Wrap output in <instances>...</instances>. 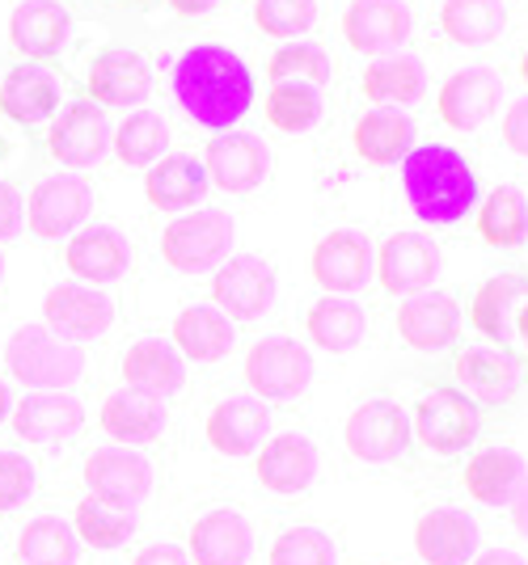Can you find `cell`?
Wrapping results in <instances>:
<instances>
[{
	"mask_svg": "<svg viewBox=\"0 0 528 565\" xmlns=\"http://www.w3.org/2000/svg\"><path fill=\"white\" fill-rule=\"evenodd\" d=\"M173 97L208 131H233L254 106V76L237 51L199 43L173 64Z\"/></svg>",
	"mask_w": 528,
	"mask_h": 565,
	"instance_id": "obj_1",
	"label": "cell"
},
{
	"mask_svg": "<svg viewBox=\"0 0 528 565\" xmlns=\"http://www.w3.org/2000/svg\"><path fill=\"white\" fill-rule=\"evenodd\" d=\"M402 190L423 224H456L478 207V173L444 143H419L402 157Z\"/></svg>",
	"mask_w": 528,
	"mask_h": 565,
	"instance_id": "obj_2",
	"label": "cell"
},
{
	"mask_svg": "<svg viewBox=\"0 0 528 565\" xmlns=\"http://www.w3.org/2000/svg\"><path fill=\"white\" fill-rule=\"evenodd\" d=\"M4 367L30 393H64L85 376V347L64 342L47 326H22L4 347Z\"/></svg>",
	"mask_w": 528,
	"mask_h": 565,
	"instance_id": "obj_3",
	"label": "cell"
},
{
	"mask_svg": "<svg viewBox=\"0 0 528 565\" xmlns=\"http://www.w3.org/2000/svg\"><path fill=\"white\" fill-rule=\"evenodd\" d=\"M233 215L220 207H199V212L173 220L161 233V258L178 275H203L229 258L233 249Z\"/></svg>",
	"mask_w": 528,
	"mask_h": 565,
	"instance_id": "obj_4",
	"label": "cell"
},
{
	"mask_svg": "<svg viewBox=\"0 0 528 565\" xmlns=\"http://www.w3.org/2000/svg\"><path fill=\"white\" fill-rule=\"evenodd\" d=\"M22 212L30 236L39 241L73 236L94 215V186L81 173H51L43 182H34Z\"/></svg>",
	"mask_w": 528,
	"mask_h": 565,
	"instance_id": "obj_5",
	"label": "cell"
},
{
	"mask_svg": "<svg viewBox=\"0 0 528 565\" xmlns=\"http://www.w3.org/2000/svg\"><path fill=\"white\" fill-rule=\"evenodd\" d=\"M241 372H245V384L254 388L258 401H292L309 388L313 354L300 342L275 333V338H258L245 351V367Z\"/></svg>",
	"mask_w": 528,
	"mask_h": 565,
	"instance_id": "obj_6",
	"label": "cell"
},
{
	"mask_svg": "<svg viewBox=\"0 0 528 565\" xmlns=\"http://www.w3.org/2000/svg\"><path fill=\"white\" fill-rule=\"evenodd\" d=\"M482 414L478 405L456 393V388H432L427 397L414 405V423L410 430L419 435V444L435 456H456L478 439Z\"/></svg>",
	"mask_w": 528,
	"mask_h": 565,
	"instance_id": "obj_7",
	"label": "cell"
},
{
	"mask_svg": "<svg viewBox=\"0 0 528 565\" xmlns=\"http://www.w3.org/2000/svg\"><path fill=\"white\" fill-rule=\"evenodd\" d=\"M342 444L356 460H368V465L402 460L410 451L406 409L393 401H363L360 409H351V418L342 426Z\"/></svg>",
	"mask_w": 528,
	"mask_h": 565,
	"instance_id": "obj_8",
	"label": "cell"
},
{
	"mask_svg": "<svg viewBox=\"0 0 528 565\" xmlns=\"http://www.w3.org/2000/svg\"><path fill=\"white\" fill-rule=\"evenodd\" d=\"M212 296L229 321H258L275 305V266L258 254L224 258L212 279Z\"/></svg>",
	"mask_w": 528,
	"mask_h": 565,
	"instance_id": "obj_9",
	"label": "cell"
},
{
	"mask_svg": "<svg viewBox=\"0 0 528 565\" xmlns=\"http://www.w3.org/2000/svg\"><path fill=\"white\" fill-rule=\"evenodd\" d=\"M43 321L64 342H94L115 326V300L89 282H55L43 300Z\"/></svg>",
	"mask_w": 528,
	"mask_h": 565,
	"instance_id": "obj_10",
	"label": "cell"
},
{
	"mask_svg": "<svg viewBox=\"0 0 528 565\" xmlns=\"http://www.w3.org/2000/svg\"><path fill=\"white\" fill-rule=\"evenodd\" d=\"M110 148V118L102 106H94L89 97L68 102L64 115L51 122L47 131V152L55 166L64 169H89L106 157Z\"/></svg>",
	"mask_w": 528,
	"mask_h": 565,
	"instance_id": "obj_11",
	"label": "cell"
},
{
	"mask_svg": "<svg viewBox=\"0 0 528 565\" xmlns=\"http://www.w3.org/2000/svg\"><path fill=\"white\" fill-rule=\"evenodd\" d=\"M85 490L102 502H119V507H140L152 494V465L136 448L106 444L85 456Z\"/></svg>",
	"mask_w": 528,
	"mask_h": 565,
	"instance_id": "obj_12",
	"label": "cell"
},
{
	"mask_svg": "<svg viewBox=\"0 0 528 565\" xmlns=\"http://www.w3.org/2000/svg\"><path fill=\"white\" fill-rule=\"evenodd\" d=\"M85 94L94 106H145L152 94V64L131 47H102L85 72Z\"/></svg>",
	"mask_w": 528,
	"mask_h": 565,
	"instance_id": "obj_13",
	"label": "cell"
},
{
	"mask_svg": "<svg viewBox=\"0 0 528 565\" xmlns=\"http://www.w3.org/2000/svg\"><path fill=\"white\" fill-rule=\"evenodd\" d=\"M9 423H13V435L25 439V444H34V448H68L76 435L85 430V405L68 393H25L18 405H13V414H9Z\"/></svg>",
	"mask_w": 528,
	"mask_h": 565,
	"instance_id": "obj_14",
	"label": "cell"
},
{
	"mask_svg": "<svg viewBox=\"0 0 528 565\" xmlns=\"http://www.w3.org/2000/svg\"><path fill=\"white\" fill-rule=\"evenodd\" d=\"M372 245L356 228H335L313 245L309 270L326 296H351L372 279Z\"/></svg>",
	"mask_w": 528,
	"mask_h": 565,
	"instance_id": "obj_15",
	"label": "cell"
},
{
	"mask_svg": "<svg viewBox=\"0 0 528 565\" xmlns=\"http://www.w3.org/2000/svg\"><path fill=\"white\" fill-rule=\"evenodd\" d=\"M203 173H208V186L250 194L263 186V178L271 173V148L250 131H220L217 140L208 143Z\"/></svg>",
	"mask_w": 528,
	"mask_h": 565,
	"instance_id": "obj_16",
	"label": "cell"
},
{
	"mask_svg": "<svg viewBox=\"0 0 528 565\" xmlns=\"http://www.w3.org/2000/svg\"><path fill=\"white\" fill-rule=\"evenodd\" d=\"M372 275L389 296H419L440 279V249L419 233H393L372 262Z\"/></svg>",
	"mask_w": 528,
	"mask_h": 565,
	"instance_id": "obj_17",
	"label": "cell"
},
{
	"mask_svg": "<svg viewBox=\"0 0 528 565\" xmlns=\"http://www.w3.org/2000/svg\"><path fill=\"white\" fill-rule=\"evenodd\" d=\"M410 4L406 0H351L342 13V39L360 55H393L410 39Z\"/></svg>",
	"mask_w": 528,
	"mask_h": 565,
	"instance_id": "obj_18",
	"label": "cell"
},
{
	"mask_svg": "<svg viewBox=\"0 0 528 565\" xmlns=\"http://www.w3.org/2000/svg\"><path fill=\"white\" fill-rule=\"evenodd\" d=\"M499 97H504V76L495 68H486V64L461 68L440 89V118L453 131H478L482 122L495 118Z\"/></svg>",
	"mask_w": 528,
	"mask_h": 565,
	"instance_id": "obj_19",
	"label": "cell"
},
{
	"mask_svg": "<svg viewBox=\"0 0 528 565\" xmlns=\"http://www.w3.org/2000/svg\"><path fill=\"white\" fill-rule=\"evenodd\" d=\"M456 380H461V388H465V397L474 401V405H504L511 401L520 388H525V363L520 359H511L507 351L499 347H469V351L456 354L453 363Z\"/></svg>",
	"mask_w": 528,
	"mask_h": 565,
	"instance_id": "obj_20",
	"label": "cell"
},
{
	"mask_svg": "<svg viewBox=\"0 0 528 565\" xmlns=\"http://www.w3.org/2000/svg\"><path fill=\"white\" fill-rule=\"evenodd\" d=\"M131 241L110 228V224H89V228H76L68 249H64V266L73 270L81 282L102 287V282H115L131 270Z\"/></svg>",
	"mask_w": 528,
	"mask_h": 565,
	"instance_id": "obj_21",
	"label": "cell"
},
{
	"mask_svg": "<svg viewBox=\"0 0 528 565\" xmlns=\"http://www.w3.org/2000/svg\"><path fill=\"white\" fill-rule=\"evenodd\" d=\"M60 94H64L60 72L39 60H22L0 81V110L22 127H34L60 110Z\"/></svg>",
	"mask_w": 528,
	"mask_h": 565,
	"instance_id": "obj_22",
	"label": "cell"
},
{
	"mask_svg": "<svg viewBox=\"0 0 528 565\" xmlns=\"http://www.w3.org/2000/svg\"><path fill=\"white\" fill-rule=\"evenodd\" d=\"M250 553H254V527L233 507L203 511L191 523V541H187L191 565H245Z\"/></svg>",
	"mask_w": 528,
	"mask_h": 565,
	"instance_id": "obj_23",
	"label": "cell"
},
{
	"mask_svg": "<svg viewBox=\"0 0 528 565\" xmlns=\"http://www.w3.org/2000/svg\"><path fill=\"white\" fill-rule=\"evenodd\" d=\"M203 435H208V444L220 456H233V460L254 456L266 444V435H271V409L258 397H224L208 414Z\"/></svg>",
	"mask_w": 528,
	"mask_h": 565,
	"instance_id": "obj_24",
	"label": "cell"
},
{
	"mask_svg": "<svg viewBox=\"0 0 528 565\" xmlns=\"http://www.w3.org/2000/svg\"><path fill=\"white\" fill-rule=\"evenodd\" d=\"M414 548L427 565H469L478 557V523L469 511L435 507L414 523Z\"/></svg>",
	"mask_w": 528,
	"mask_h": 565,
	"instance_id": "obj_25",
	"label": "cell"
},
{
	"mask_svg": "<svg viewBox=\"0 0 528 565\" xmlns=\"http://www.w3.org/2000/svg\"><path fill=\"white\" fill-rule=\"evenodd\" d=\"M169 423L166 397H152V393H140V388H127L123 384L119 393L102 401L97 409V426L115 439V444H152L161 439V430Z\"/></svg>",
	"mask_w": 528,
	"mask_h": 565,
	"instance_id": "obj_26",
	"label": "cell"
},
{
	"mask_svg": "<svg viewBox=\"0 0 528 565\" xmlns=\"http://www.w3.org/2000/svg\"><path fill=\"white\" fill-rule=\"evenodd\" d=\"M398 333L414 351H444L461 333V305L448 291H419L398 308Z\"/></svg>",
	"mask_w": 528,
	"mask_h": 565,
	"instance_id": "obj_27",
	"label": "cell"
},
{
	"mask_svg": "<svg viewBox=\"0 0 528 565\" xmlns=\"http://www.w3.org/2000/svg\"><path fill=\"white\" fill-rule=\"evenodd\" d=\"M68 30H73V18L60 0H22L9 18V43L25 60H51L64 51Z\"/></svg>",
	"mask_w": 528,
	"mask_h": 565,
	"instance_id": "obj_28",
	"label": "cell"
},
{
	"mask_svg": "<svg viewBox=\"0 0 528 565\" xmlns=\"http://www.w3.org/2000/svg\"><path fill=\"white\" fill-rule=\"evenodd\" d=\"M237 342L233 321L217 305H191L173 317V351L191 363H220Z\"/></svg>",
	"mask_w": 528,
	"mask_h": 565,
	"instance_id": "obj_29",
	"label": "cell"
},
{
	"mask_svg": "<svg viewBox=\"0 0 528 565\" xmlns=\"http://www.w3.org/2000/svg\"><path fill=\"white\" fill-rule=\"evenodd\" d=\"M123 384L152 393V397H169L187 384V359L173 351V342L140 338L123 354Z\"/></svg>",
	"mask_w": 528,
	"mask_h": 565,
	"instance_id": "obj_30",
	"label": "cell"
},
{
	"mask_svg": "<svg viewBox=\"0 0 528 565\" xmlns=\"http://www.w3.org/2000/svg\"><path fill=\"white\" fill-rule=\"evenodd\" d=\"M317 477V448L305 435H275L258 448V481L271 494H300Z\"/></svg>",
	"mask_w": 528,
	"mask_h": 565,
	"instance_id": "obj_31",
	"label": "cell"
},
{
	"mask_svg": "<svg viewBox=\"0 0 528 565\" xmlns=\"http://www.w3.org/2000/svg\"><path fill=\"white\" fill-rule=\"evenodd\" d=\"M81 562V541H76L73 523L60 515L25 519L13 536V565H76Z\"/></svg>",
	"mask_w": 528,
	"mask_h": 565,
	"instance_id": "obj_32",
	"label": "cell"
},
{
	"mask_svg": "<svg viewBox=\"0 0 528 565\" xmlns=\"http://www.w3.org/2000/svg\"><path fill=\"white\" fill-rule=\"evenodd\" d=\"M525 460L511 448H486L465 465V490L482 507H511L516 490L525 486Z\"/></svg>",
	"mask_w": 528,
	"mask_h": 565,
	"instance_id": "obj_33",
	"label": "cell"
},
{
	"mask_svg": "<svg viewBox=\"0 0 528 565\" xmlns=\"http://www.w3.org/2000/svg\"><path fill=\"white\" fill-rule=\"evenodd\" d=\"M145 194L148 203L161 207V212H191L194 203H203V194H208L203 161H194V157H161L145 173Z\"/></svg>",
	"mask_w": 528,
	"mask_h": 565,
	"instance_id": "obj_34",
	"label": "cell"
},
{
	"mask_svg": "<svg viewBox=\"0 0 528 565\" xmlns=\"http://www.w3.org/2000/svg\"><path fill=\"white\" fill-rule=\"evenodd\" d=\"M423 94H427V68H423L419 55L393 51V55H381V60H372L363 68V97L377 102V106L398 110V106L419 102Z\"/></svg>",
	"mask_w": 528,
	"mask_h": 565,
	"instance_id": "obj_35",
	"label": "cell"
},
{
	"mask_svg": "<svg viewBox=\"0 0 528 565\" xmlns=\"http://www.w3.org/2000/svg\"><path fill=\"white\" fill-rule=\"evenodd\" d=\"M356 152H360L368 166H398L414 148V122L406 110H393V106H377L356 122Z\"/></svg>",
	"mask_w": 528,
	"mask_h": 565,
	"instance_id": "obj_36",
	"label": "cell"
},
{
	"mask_svg": "<svg viewBox=\"0 0 528 565\" xmlns=\"http://www.w3.org/2000/svg\"><path fill=\"white\" fill-rule=\"evenodd\" d=\"M363 333H368V317H363L360 300H351V296H321L309 308V338L321 351H356L363 342Z\"/></svg>",
	"mask_w": 528,
	"mask_h": 565,
	"instance_id": "obj_37",
	"label": "cell"
},
{
	"mask_svg": "<svg viewBox=\"0 0 528 565\" xmlns=\"http://www.w3.org/2000/svg\"><path fill=\"white\" fill-rule=\"evenodd\" d=\"M73 532L81 544H89V548H119L136 536V507H119V502H102V498L85 494L81 502L73 507Z\"/></svg>",
	"mask_w": 528,
	"mask_h": 565,
	"instance_id": "obj_38",
	"label": "cell"
},
{
	"mask_svg": "<svg viewBox=\"0 0 528 565\" xmlns=\"http://www.w3.org/2000/svg\"><path fill=\"white\" fill-rule=\"evenodd\" d=\"M440 30L461 47H486L507 30L504 0H444Z\"/></svg>",
	"mask_w": 528,
	"mask_h": 565,
	"instance_id": "obj_39",
	"label": "cell"
},
{
	"mask_svg": "<svg viewBox=\"0 0 528 565\" xmlns=\"http://www.w3.org/2000/svg\"><path fill=\"white\" fill-rule=\"evenodd\" d=\"M110 148L123 166L152 169L169 148V122L157 110H131L119 127L110 131Z\"/></svg>",
	"mask_w": 528,
	"mask_h": 565,
	"instance_id": "obj_40",
	"label": "cell"
},
{
	"mask_svg": "<svg viewBox=\"0 0 528 565\" xmlns=\"http://www.w3.org/2000/svg\"><path fill=\"white\" fill-rule=\"evenodd\" d=\"M478 233L486 245L499 249H516L528 236V199L520 186H499L486 194L478 207Z\"/></svg>",
	"mask_w": 528,
	"mask_h": 565,
	"instance_id": "obj_41",
	"label": "cell"
},
{
	"mask_svg": "<svg viewBox=\"0 0 528 565\" xmlns=\"http://www.w3.org/2000/svg\"><path fill=\"white\" fill-rule=\"evenodd\" d=\"M520 270H507V275H495V279H486L478 287V296H474V330L482 338H490L499 351L511 347V338H507V308H511V296H516V287H520Z\"/></svg>",
	"mask_w": 528,
	"mask_h": 565,
	"instance_id": "obj_42",
	"label": "cell"
},
{
	"mask_svg": "<svg viewBox=\"0 0 528 565\" xmlns=\"http://www.w3.org/2000/svg\"><path fill=\"white\" fill-rule=\"evenodd\" d=\"M321 118V94L313 85H300V81H279L271 97H266V122L275 131H288V136H300L309 131L313 122Z\"/></svg>",
	"mask_w": 528,
	"mask_h": 565,
	"instance_id": "obj_43",
	"label": "cell"
},
{
	"mask_svg": "<svg viewBox=\"0 0 528 565\" xmlns=\"http://www.w3.org/2000/svg\"><path fill=\"white\" fill-rule=\"evenodd\" d=\"M266 76L279 85V81H300V85H330V76H335V60H330V51L317 47V43H288V47H279L271 55V64H266Z\"/></svg>",
	"mask_w": 528,
	"mask_h": 565,
	"instance_id": "obj_44",
	"label": "cell"
},
{
	"mask_svg": "<svg viewBox=\"0 0 528 565\" xmlns=\"http://www.w3.org/2000/svg\"><path fill=\"white\" fill-rule=\"evenodd\" d=\"M271 565H338V544L321 527H292L271 544Z\"/></svg>",
	"mask_w": 528,
	"mask_h": 565,
	"instance_id": "obj_45",
	"label": "cell"
},
{
	"mask_svg": "<svg viewBox=\"0 0 528 565\" xmlns=\"http://www.w3.org/2000/svg\"><path fill=\"white\" fill-rule=\"evenodd\" d=\"M254 22L271 39H300L317 25V0H258Z\"/></svg>",
	"mask_w": 528,
	"mask_h": 565,
	"instance_id": "obj_46",
	"label": "cell"
},
{
	"mask_svg": "<svg viewBox=\"0 0 528 565\" xmlns=\"http://www.w3.org/2000/svg\"><path fill=\"white\" fill-rule=\"evenodd\" d=\"M39 490V469L34 460L18 448H0V515L22 511Z\"/></svg>",
	"mask_w": 528,
	"mask_h": 565,
	"instance_id": "obj_47",
	"label": "cell"
},
{
	"mask_svg": "<svg viewBox=\"0 0 528 565\" xmlns=\"http://www.w3.org/2000/svg\"><path fill=\"white\" fill-rule=\"evenodd\" d=\"M504 143L516 157H528V97L511 102L504 115Z\"/></svg>",
	"mask_w": 528,
	"mask_h": 565,
	"instance_id": "obj_48",
	"label": "cell"
},
{
	"mask_svg": "<svg viewBox=\"0 0 528 565\" xmlns=\"http://www.w3.org/2000/svg\"><path fill=\"white\" fill-rule=\"evenodd\" d=\"M507 338H511V347H520L528 354V275L520 279L511 308H507Z\"/></svg>",
	"mask_w": 528,
	"mask_h": 565,
	"instance_id": "obj_49",
	"label": "cell"
},
{
	"mask_svg": "<svg viewBox=\"0 0 528 565\" xmlns=\"http://www.w3.org/2000/svg\"><path fill=\"white\" fill-rule=\"evenodd\" d=\"M18 233H22V194L9 182H0V241Z\"/></svg>",
	"mask_w": 528,
	"mask_h": 565,
	"instance_id": "obj_50",
	"label": "cell"
},
{
	"mask_svg": "<svg viewBox=\"0 0 528 565\" xmlns=\"http://www.w3.org/2000/svg\"><path fill=\"white\" fill-rule=\"evenodd\" d=\"M131 565H191V557H187L182 544L157 541V544H145V548L131 557Z\"/></svg>",
	"mask_w": 528,
	"mask_h": 565,
	"instance_id": "obj_51",
	"label": "cell"
},
{
	"mask_svg": "<svg viewBox=\"0 0 528 565\" xmlns=\"http://www.w3.org/2000/svg\"><path fill=\"white\" fill-rule=\"evenodd\" d=\"M511 523H516V532L528 541V477H525V486L516 490V498H511Z\"/></svg>",
	"mask_w": 528,
	"mask_h": 565,
	"instance_id": "obj_52",
	"label": "cell"
},
{
	"mask_svg": "<svg viewBox=\"0 0 528 565\" xmlns=\"http://www.w3.org/2000/svg\"><path fill=\"white\" fill-rule=\"evenodd\" d=\"M469 565H528L520 553H511V548H486V553H478Z\"/></svg>",
	"mask_w": 528,
	"mask_h": 565,
	"instance_id": "obj_53",
	"label": "cell"
},
{
	"mask_svg": "<svg viewBox=\"0 0 528 565\" xmlns=\"http://www.w3.org/2000/svg\"><path fill=\"white\" fill-rule=\"evenodd\" d=\"M169 4H173L182 18H199V13H208V9H212V0H169Z\"/></svg>",
	"mask_w": 528,
	"mask_h": 565,
	"instance_id": "obj_54",
	"label": "cell"
},
{
	"mask_svg": "<svg viewBox=\"0 0 528 565\" xmlns=\"http://www.w3.org/2000/svg\"><path fill=\"white\" fill-rule=\"evenodd\" d=\"M9 414H13V397H9V384L0 380V423H9Z\"/></svg>",
	"mask_w": 528,
	"mask_h": 565,
	"instance_id": "obj_55",
	"label": "cell"
},
{
	"mask_svg": "<svg viewBox=\"0 0 528 565\" xmlns=\"http://www.w3.org/2000/svg\"><path fill=\"white\" fill-rule=\"evenodd\" d=\"M520 81H525V85H528V51H525V55H520Z\"/></svg>",
	"mask_w": 528,
	"mask_h": 565,
	"instance_id": "obj_56",
	"label": "cell"
},
{
	"mask_svg": "<svg viewBox=\"0 0 528 565\" xmlns=\"http://www.w3.org/2000/svg\"><path fill=\"white\" fill-rule=\"evenodd\" d=\"M0 282H4V258H0Z\"/></svg>",
	"mask_w": 528,
	"mask_h": 565,
	"instance_id": "obj_57",
	"label": "cell"
}]
</instances>
